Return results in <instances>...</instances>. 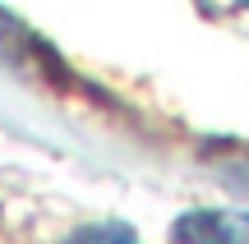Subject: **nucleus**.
I'll use <instances>...</instances> for the list:
<instances>
[{"label":"nucleus","instance_id":"obj_3","mask_svg":"<svg viewBox=\"0 0 249 244\" xmlns=\"http://www.w3.org/2000/svg\"><path fill=\"white\" fill-rule=\"evenodd\" d=\"M226 5H231V9H249V0H226Z\"/></svg>","mask_w":249,"mask_h":244},{"label":"nucleus","instance_id":"obj_2","mask_svg":"<svg viewBox=\"0 0 249 244\" xmlns=\"http://www.w3.org/2000/svg\"><path fill=\"white\" fill-rule=\"evenodd\" d=\"M65 244H139V240H134V230H129V226H120V221H102V226L74 230Z\"/></svg>","mask_w":249,"mask_h":244},{"label":"nucleus","instance_id":"obj_1","mask_svg":"<svg viewBox=\"0 0 249 244\" xmlns=\"http://www.w3.org/2000/svg\"><path fill=\"white\" fill-rule=\"evenodd\" d=\"M176 244H249V212L240 208H194L171 226Z\"/></svg>","mask_w":249,"mask_h":244}]
</instances>
